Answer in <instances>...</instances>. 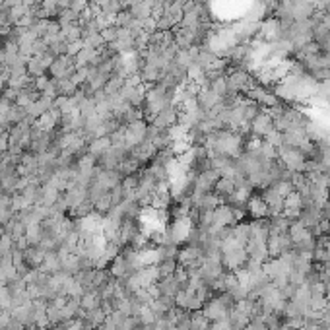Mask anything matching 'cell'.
<instances>
[{
	"instance_id": "6da1fadb",
	"label": "cell",
	"mask_w": 330,
	"mask_h": 330,
	"mask_svg": "<svg viewBox=\"0 0 330 330\" xmlns=\"http://www.w3.org/2000/svg\"><path fill=\"white\" fill-rule=\"evenodd\" d=\"M148 136V121L140 119V121H134L129 123L125 127V146L132 150L134 146H138L140 142H144Z\"/></svg>"
},
{
	"instance_id": "7a4b0ae2",
	"label": "cell",
	"mask_w": 330,
	"mask_h": 330,
	"mask_svg": "<svg viewBox=\"0 0 330 330\" xmlns=\"http://www.w3.org/2000/svg\"><path fill=\"white\" fill-rule=\"evenodd\" d=\"M177 123H179V105H177V103H169V105H165L163 109L155 115L150 125H154V127H157V129L167 131V129L175 127Z\"/></svg>"
},
{
	"instance_id": "3957f363",
	"label": "cell",
	"mask_w": 330,
	"mask_h": 330,
	"mask_svg": "<svg viewBox=\"0 0 330 330\" xmlns=\"http://www.w3.org/2000/svg\"><path fill=\"white\" fill-rule=\"evenodd\" d=\"M51 76L55 80H65L70 78L74 72H76V66H74V57H68V55H61V57H55V63L49 68Z\"/></svg>"
},
{
	"instance_id": "277c9868",
	"label": "cell",
	"mask_w": 330,
	"mask_h": 330,
	"mask_svg": "<svg viewBox=\"0 0 330 330\" xmlns=\"http://www.w3.org/2000/svg\"><path fill=\"white\" fill-rule=\"evenodd\" d=\"M225 78H227V89L233 91V93H239V91H245V93H247L249 89L255 86L251 74L245 72V70L229 72V76H225Z\"/></svg>"
},
{
	"instance_id": "5b68a950",
	"label": "cell",
	"mask_w": 330,
	"mask_h": 330,
	"mask_svg": "<svg viewBox=\"0 0 330 330\" xmlns=\"http://www.w3.org/2000/svg\"><path fill=\"white\" fill-rule=\"evenodd\" d=\"M131 155L136 159V161H138V163L146 165V163H150V161H154L155 159V155H157V148H155L150 140H144V142H140L138 146H134V148H132Z\"/></svg>"
},
{
	"instance_id": "8992f818",
	"label": "cell",
	"mask_w": 330,
	"mask_h": 330,
	"mask_svg": "<svg viewBox=\"0 0 330 330\" xmlns=\"http://www.w3.org/2000/svg\"><path fill=\"white\" fill-rule=\"evenodd\" d=\"M197 101H198V105L202 107V111H212L216 105H220L221 99L218 93H214L212 89H210V86H202V88L198 89V93H197Z\"/></svg>"
},
{
	"instance_id": "52a82bcc",
	"label": "cell",
	"mask_w": 330,
	"mask_h": 330,
	"mask_svg": "<svg viewBox=\"0 0 330 330\" xmlns=\"http://www.w3.org/2000/svg\"><path fill=\"white\" fill-rule=\"evenodd\" d=\"M146 91H148L146 84H140V86H134V88L125 86V88L121 89V95L131 103L132 107H142L144 99H146Z\"/></svg>"
},
{
	"instance_id": "ba28073f",
	"label": "cell",
	"mask_w": 330,
	"mask_h": 330,
	"mask_svg": "<svg viewBox=\"0 0 330 330\" xmlns=\"http://www.w3.org/2000/svg\"><path fill=\"white\" fill-rule=\"evenodd\" d=\"M274 129V121H272V117H270V113H259L253 121H251V131L255 136H266L268 132Z\"/></svg>"
},
{
	"instance_id": "9c48e42d",
	"label": "cell",
	"mask_w": 330,
	"mask_h": 330,
	"mask_svg": "<svg viewBox=\"0 0 330 330\" xmlns=\"http://www.w3.org/2000/svg\"><path fill=\"white\" fill-rule=\"evenodd\" d=\"M261 37L266 39L268 43H274L282 37V23L278 20H268L261 25Z\"/></svg>"
},
{
	"instance_id": "30bf717a",
	"label": "cell",
	"mask_w": 330,
	"mask_h": 330,
	"mask_svg": "<svg viewBox=\"0 0 330 330\" xmlns=\"http://www.w3.org/2000/svg\"><path fill=\"white\" fill-rule=\"evenodd\" d=\"M111 148L109 136H101V138H93L88 144V154H91L95 159H99L101 155H105Z\"/></svg>"
},
{
	"instance_id": "8fae6325",
	"label": "cell",
	"mask_w": 330,
	"mask_h": 330,
	"mask_svg": "<svg viewBox=\"0 0 330 330\" xmlns=\"http://www.w3.org/2000/svg\"><path fill=\"white\" fill-rule=\"evenodd\" d=\"M154 4H155L154 0H142V2H138V4L131 6L129 10H131L132 16H134L136 20H148V18H152Z\"/></svg>"
},
{
	"instance_id": "7c38bea8",
	"label": "cell",
	"mask_w": 330,
	"mask_h": 330,
	"mask_svg": "<svg viewBox=\"0 0 330 330\" xmlns=\"http://www.w3.org/2000/svg\"><path fill=\"white\" fill-rule=\"evenodd\" d=\"M140 78L144 84H150V86H155L159 80H161V70L154 65H144L142 70H140Z\"/></svg>"
},
{
	"instance_id": "4fadbf2b",
	"label": "cell",
	"mask_w": 330,
	"mask_h": 330,
	"mask_svg": "<svg viewBox=\"0 0 330 330\" xmlns=\"http://www.w3.org/2000/svg\"><path fill=\"white\" fill-rule=\"evenodd\" d=\"M123 88H125V78L119 76V74H113L109 80L105 82L103 91H105L107 95H115V93H121V89Z\"/></svg>"
},
{
	"instance_id": "5bb4252c",
	"label": "cell",
	"mask_w": 330,
	"mask_h": 330,
	"mask_svg": "<svg viewBox=\"0 0 330 330\" xmlns=\"http://www.w3.org/2000/svg\"><path fill=\"white\" fill-rule=\"evenodd\" d=\"M33 127H35V129H41V131L45 132H55V129L59 127V123H57L49 113H43L39 119H35Z\"/></svg>"
},
{
	"instance_id": "9a60e30c",
	"label": "cell",
	"mask_w": 330,
	"mask_h": 330,
	"mask_svg": "<svg viewBox=\"0 0 330 330\" xmlns=\"http://www.w3.org/2000/svg\"><path fill=\"white\" fill-rule=\"evenodd\" d=\"M61 35L66 39V43L76 41V39H82V27H80V23L65 25V27H61Z\"/></svg>"
},
{
	"instance_id": "2e32d148",
	"label": "cell",
	"mask_w": 330,
	"mask_h": 330,
	"mask_svg": "<svg viewBox=\"0 0 330 330\" xmlns=\"http://www.w3.org/2000/svg\"><path fill=\"white\" fill-rule=\"evenodd\" d=\"M47 70H49V68L43 65V61H41L39 57H31V61L27 63V74H29L31 78H39V76H43Z\"/></svg>"
},
{
	"instance_id": "e0dca14e",
	"label": "cell",
	"mask_w": 330,
	"mask_h": 330,
	"mask_svg": "<svg viewBox=\"0 0 330 330\" xmlns=\"http://www.w3.org/2000/svg\"><path fill=\"white\" fill-rule=\"evenodd\" d=\"M78 20H80V12H76V10H72V8L61 10V14L57 16V22L61 23V27L70 25V23H78Z\"/></svg>"
},
{
	"instance_id": "ac0fdd59",
	"label": "cell",
	"mask_w": 330,
	"mask_h": 330,
	"mask_svg": "<svg viewBox=\"0 0 330 330\" xmlns=\"http://www.w3.org/2000/svg\"><path fill=\"white\" fill-rule=\"evenodd\" d=\"M59 195H61V191H59L57 187H53V185L45 183L43 185V198H41V202L47 204V206H51V204H55V202L59 200Z\"/></svg>"
},
{
	"instance_id": "d6986e66",
	"label": "cell",
	"mask_w": 330,
	"mask_h": 330,
	"mask_svg": "<svg viewBox=\"0 0 330 330\" xmlns=\"http://www.w3.org/2000/svg\"><path fill=\"white\" fill-rule=\"evenodd\" d=\"M8 10V20L12 25H16V23L22 20L23 16L29 12V8L25 6V4H20V6H12V8H6Z\"/></svg>"
},
{
	"instance_id": "ffe728a7",
	"label": "cell",
	"mask_w": 330,
	"mask_h": 330,
	"mask_svg": "<svg viewBox=\"0 0 330 330\" xmlns=\"http://www.w3.org/2000/svg\"><path fill=\"white\" fill-rule=\"evenodd\" d=\"M210 89L214 91V93H218L221 99L229 93V89H227V78L225 76H220V78H216V80H212L210 82Z\"/></svg>"
},
{
	"instance_id": "44dd1931",
	"label": "cell",
	"mask_w": 330,
	"mask_h": 330,
	"mask_svg": "<svg viewBox=\"0 0 330 330\" xmlns=\"http://www.w3.org/2000/svg\"><path fill=\"white\" fill-rule=\"evenodd\" d=\"M78 91V86L72 82V78H65V80H59V95H66V97H72L74 93Z\"/></svg>"
},
{
	"instance_id": "7402d4cb",
	"label": "cell",
	"mask_w": 330,
	"mask_h": 330,
	"mask_svg": "<svg viewBox=\"0 0 330 330\" xmlns=\"http://www.w3.org/2000/svg\"><path fill=\"white\" fill-rule=\"evenodd\" d=\"M78 109H80L82 119H88L91 115H95V113H97V111H95V99H93V97H86V99L78 105Z\"/></svg>"
},
{
	"instance_id": "603a6c76",
	"label": "cell",
	"mask_w": 330,
	"mask_h": 330,
	"mask_svg": "<svg viewBox=\"0 0 330 330\" xmlns=\"http://www.w3.org/2000/svg\"><path fill=\"white\" fill-rule=\"evenodd\" d=\"M134 20V16H132L131 10H121L117 16H115V25L117 27H129Z\"/></svg>"
},
{
	"instance_id": "cb8c5ba5",
	"label": "cell",
	"mask_w": 330,
	"mask_h": 330,
	"mask_svg": "<svg viewBox=\"0 0 330 330\" xmlns=\"http://www.w3.org/2000/svg\"><path fill=\"white\" fill-rule=\"evenodd\" d=\"M99 33H101V37H103V41H105V45L115 43V41L119 39V27H117V25H109V27L101 29Z\"/></svg>"
},
{
	"instance_id": "d4e9b609",
	"label": "cell",
	"mask_w": 330,
	"mask_h": 330,
	"mask_svg": "<svg viewBox=\"0 0 330 330\" xmlns=\"http://www.w3.org/2000/svg\"><path fill=\"white\" fill-rule=\"evenodd\" d=\"M111 206H113V200H111V191H109V193H105V195H101V197L95 200V208H97V212H107Z\"/></svg>"
},
{
	"instance_id": "484cf974",
	"label": "cell",
	"mask_w": 330,
	"mask_h": 330,
	"mask_svg": "<svg viewBox=\"0 0 330 330\" xmlns=\"http://www.w3.org/2000/svg\"><path fill=\"white\" fill-rule=\"evenodd\" d=\"M86 47V43H84V39H76V41H70V43L66 45V55L68 57H76L82 49Z\"/></svg>"
},
{
	"instance_id": "4316f807",
	"label": "cell",
	"mask_w": 330,
	"mask_h": 330,
	"mask_svg": "<svg viewBox=\"0 0 330 330\" xmlns=\"http://www.w3.org/2000/svg\"><path fill=\"white\" fill-rule=\"evenodd\" d=\"M84 43H86V47H91V49H101V47H105V41H103L101 33L89 35V37H86V39H84Z\"/></svg>"
},
{
	"instance_id": "83f0119b",
	"label": "cell",
	"mask_w": 330,
	"mask_h": 330,
	"mask_svg": "<svg viewBox=\"0 0 330 330\" xmlns=\"http://www.w3.org/2000/svg\"><path fill=\"white\" fill-rule=\"evenodd\" d=\"M47 27H49V20H37V22L33 23V31L37 33V37L39 39H43L45 35H47Z\"/></svg>"
},
{
	"instance_id": "f1b7e54d",
	"label": "cell",
	"mask_w": 330,
	"mask_h": 330,
	"mask_svg": "<svg viewBox=\"0 0 330 330\" xmlns=\"http://www.w3.org/2000/svg\"><path fill=\"white\" fill-rule=\"evenodd\" d=\"M31 49H33V57H41V55H45V53H49V47L45 45L43 39H37Z\"/></svg>"
},
{
	"instance_id": "f546056e",
	"label": "cell",
	"mask_w": 330,
	"mask_h": 330,
	"mask_svg": "<svg viewBox=\"0 0 330 330\" xmlns=\"http://www.w3.org/2000/svg\"><path fill=\"white\" fill-rule=\"evenodd\" d=\"M49 84H51V78H49V76H45V74L43 76H39V78H33V86H35V89H37L39 93H41V91H43Z\"/></svg>"
},
{
	"instance_id": "4dcf8cb0",
	"label": "cell",
	"mask_w": 330,
	"mask_h": 330,
	"mask_svg": "<svg viewBox=\"0 0 330 330\" xmlns=\"http://www.w3.org/2000/svg\"><path fill=\"white\" fill-rule=\"evenodd\" d=\"M25 0H4V8H12V6H20Z\"/></svg>"
},
{
	"instance_id": "1f68e13d",
	"label": "cell",
	"mask_w": 330,
	"mask_h": 330,
	"mask_svg": "<svg viewBox=\"0 0 330 330\" xmlns=\"http://www.w3.org/2000/svg\"><path fill=\"white\" fill-rule=\"evenodd\" d=\"M91 2H93V4H97V6H99V8H101V10H103V8H105V6H107V4H109L111 0H91Z\"/></svg>"
},
{
	"instance_id": "d6a6232c",
	"label": "cell",
	"mask_w": 330,
	"mask_h": 330,
	"mask_svg": "<svg viewBox=\"0 0 330 330\" xmlns=\"http://www.w3.org/2000/svg\"><path fill=\"white\" fill-rule=\"evenodd\" d=\"M37 2H39V4H41V0H37Z\"/></svg>"
}]
</instances>
